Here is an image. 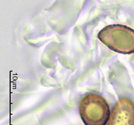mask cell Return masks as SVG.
Listing matches in <instances>:
<instances>
[{
  "label": "cell",
  "instance_id": "obj_2",
  "mask_svg": "<svg viewBox=\"0 0 134 125\" xmlns=\"http://www.w3.org/2000/svg\"><path fill=\"white\" fill-rule=\"evenodd\" d=\"M79 112L85 125H105L110 115L107 102L102 96L95 94L87 95L82 98Z\"/></svg>",
  "mask_w": 134,
  "mask_h": 125
},
{
  "label": "cell",
  "instance_id": "obj_3",
  "mask_svg": "<svg viewBox=\"0 0 134 125\" xmlns=\"http://www.w3.org/2000/svg\"><path fill=\"white\" fill-rule=\"evenodd\" d=\"M107 125H134V104L127 98H121L113 108Z\"/></svg>",
  "mask_w": 134,
  "mask_h": 125
},
{
  "label": "cell",
  "instance_id": "obj_1",
  "mask_svg": "<svg viewBox=\"0 0 134 125\" xmlns=\"http://www.w3.org/2000/svg\"><path fill=\"white\" fill-rule=\"evenodd\" d=\"M98 38L111 50L124 54L134 53V29L121 24L109 25L98 34Z\"/></svg>",
  "mask_w": 134,
  "mask_h": 125
}]
</instances>
